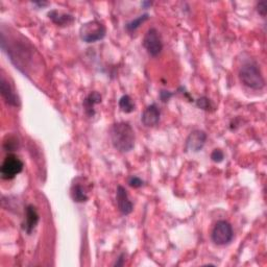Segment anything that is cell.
Returning <instances> with one entry per match:
<instances>
[{
	"mask_svg": "<svg viewBox=\"0 0 267 267\" xmlns=\"http://www.w3.org/2000/svg\"><path fill=\"white\" fill-rule=\"evenodd\" d=\"M113 146L120 152H128L135 146V131L127 122L115 123L111 128Z\"/></svg>",
	"mask_w": 267,
	"mask_h": 267,
	"instance_id": "obj_1",
	"label": "cell"
},
{
	"mask_svg": "<svg viewBox=\"0 0 267 267\" xmlns=\"http://www.w3.org/2000/svg\"><path fill=\"white\" fill-rule=\"evenodd\" d=\"M239 78L241 83L254 90H261L265 86V79L257 63H246L239 70Z\"/></svg>",
	"mask_w": 267,
	"mask_h": 267,
	"instance_id": "obj_2",
	"label": "cell"
},
{
	"mask_svg": "<svg viewBox=\"0 0 267 267\" xmlns=\"http://www.w3.org/2000/svg\"><path fill=\"white\" fill-rule=\"evenodd\" d=\"M105 26L97 20L89 21L83 24L81 29H79V36H81V39L86 43H94L100 41L105 37Z\"/></svg>",
	"mask_w": 267,
	"mask_h": 267,
	"instance_id": "obj_3",
	"label": "cell"
},
{
	"mask_svg": "<svg viewBox=\"0 0 267 267\" xmlns=\"http://www.w3.org/2000/svg\"><path fill=\"white\" fill-rule=\"evenodd\" d=\"M234 237V231L231 226L226 220H219L215 225L212 231V240L217 246L229 244Z\"/></svg>",
	"mask_w": 267,
	"mask_h": 267,
	"instance_id": "obj_4",
	"label": "cell"
},
{
	"mask_svg": "<svg viewBox=\"0 0 267 267\" xmlns=\"http://www.w3.org/2000/svg\"><path fill=\"white\" fill-rule=\"evenodd\" d=\"M143 46L151 57H157L161 53L163 49V42L160 33L157 29H149L143 39Z\"/></svg>",
	"mask_w": 267,
	"mask_h": 267,
	"instance_id": "obj_5",
	"label": "cell"
},
{
	"mask_svg": "<svg viewBox=\"0 0 267 267\" xmlns=\"http://www.w3.org/2000/svg\"><path fill=\"white\" fill-rule=\"evenodd\" d=\"M23 167H24L23 162L17 155L13 153L8 154L2 165V169H0L2 177L8 181L13 180L16 175H18L23 170Z\"/></svg>",
	"mask_w": 267,
	"mask_h": 267,
	"instance_id": "obj_6",
	"label": "cell"
},
{
	"mask_svg": "<svg viewBox=\"0 0 267 267\" xmlns=\"http://www.w3.org/2000/svg\"><path fill=\"white\" fill-rule=\"evenodd\" d=\"M88 180L83 176H78L73 180L71 185L70 194L75 203H86L89 199V191H90V183Z\"/></svg>",
	"mask_w": 267,
	"mask_h": 267,
	"instance_id": "obj_7",
	"label": "cell"
},
{
	"mask_svg": "<svg viewBox=\"0 0 267 267\" xmlns=\"http://www.w3.org/2000/svg\"><path fill=\"white\" fill-rule=\"evenodd\" d=\"M207 141V134L204 130H193L186 141V148L193 152H198L203 149Z\"/></svg>",
	"mask_w": 267,
	"mask_h": 267,
	"instance_id": "obj_8",
	"label": "cell"
},
{
	"mask_svg": "<svg viewBox=\"0 0 267 267\" xmlns=\"http://www.w3.org/2000/svg\"><path fill=\"white\" fill-rule=\"evenodd\" d=\"M116 201H117V206L118 210L122 215H128L132 212V204L128 198L127 191L125 188H123L122 186L117 187V192H116Z\"/></svg>",
	"mask_w": 267,
	"mask_h": 267,
	"instance_id": "obj_9",
	"label": "cell"
},
{
	"mask_svg": "<svg viewBox=\"0 0 267 267\" xmlns=\"http://www.w3.org/2000/svg\"><path fill=\"white\" fill-rule=\"evenodd\" d=\"M39 222V214L36 210V208L33 205H30L25 209V220L22 225L23 230L28 233L32 234V232L35 230L36 226Z\"/></svg>",
	"mask_w": 267,
	"mask_h": 267,
	"instance_id": "obj_10",
	"label": "cell"
},
{
	"mask_svg": "<svg viewBox=\"0 0 267 267\" xmlns=\"http://www.w3.org/2000/svg\"><path fill=\"white\" fill-rule=\"evenodd\" d=\"M160 116H161V112H160L158 106L155 104H150L142 113L141 121L145 126L152 127L159 123Z\"/></svg>",
	"mask_w": 267,
	"mask_h": 267,
	"instance_id": "obj_11",
	"label": "cell"
},
{
	"mask_svg": "<svg viewBox=\"0 0 267 267\" xmlns=\"http://www.w3.org/2000/svg\"><path fill=\"white\" fill-rule=\"evenodd\" d=\"M0 89H2V95L6 102L12 106H18L19 105V98L17 94L14 92L12 86L10 83L5 78V76H2V85H0Z\"/></svg>",
	"mask_w": 267,
	"mask_h": 267,
	"instance_id": "obj_12",
	"label": "cell"
},
{
	"mask_svg": "<svg viewBox=\"0 0 267 267\" xmlns=\"http://www.w3.org/2000/svg\"><path fill=\"white\" fill-rule=\"evenodd\" d=\"M100 102H101V95L96 91L91 92L86 97V99L83 102V105H84V109H85V113L88 117H93L95 115L94 106L96 104L100 103Z\"/></svg>",
	"mask_w": 267,
	"mask_h": 267,
	"instance_id": "obj_13",
	"label": "cell"
},
{
	"mask_svg": "<svg viewBox=\"0 0 267 267\" xmlns=\"http://www.w3.org/2000/svg\"><path fill=\"white\" fill-rule=\"evenodd\" d=\"M48 17L52 20L53 23H56L59 26H68L73 23L74 18L71 15L60 13L56 10H53L48 13Z\"/></svg>",
	"mask_w": 267,
	"mask_h": 267,
	"instance_id": "obj_14",
	"label": "cell"
},
{
	"mask_svg": "<svg viewBox=\"0 0 267 267\" xmlns=\"http://www.w3.org/2000/svg\"><path fill=\"white\" fill-rule=\"evenodd\" d=\"M119 108L123 113H131L136 110V104L128 95H123L119 99Z\"/></svg>",
	"mask_w": 267,
	"mask_h": 267,
	"instance_id": "obj_15",
	"label": "cell"
},
{
	"mask_svg": "<svg viewBox=\"0 0 267 267\" xmlns=\"http://www.w3.org/2000/svg\"><path fill=\"white\" fill-rule=\"evenodd\" d=\"M149 18V15L148 14H144V15H141L139 16L138 18H136L135 20L130 21L129 23L126 24L125 29L128 33H134L136 30H138L140 28V25H142L145 21H147Z\"/></svg>",
	"mask_w": 267,
	"mask_h": 267,
	"instance_id": "obj_16",
	"label": "cell"
},
{
	"mask_svg": "<svg viewBox=\"0 0 267 267\" xmlns=\"http://www.w3.org/2000/svg\"><path fill=\"white\" fill-rule=\"evenodd\" d=\"M211 159H212L213 162L220 163V162L224 161L225 153L221 149H214V150H213V152L211 153Z\"/></svg>",
	"mask_w": 267,
	"mask_h": 267,
	"instance_id": "obj_17",
	"label": "cell"
},
{
	"mask_svg": "<svg viewBox=\"0 0 267 267\" xmlns=\"http://www.w3.org/2000/svg\"><path fill=\"white\" fill-rule=\"evenodd\" d=\"M196 104L198 108L205 110V111H209L211 108H212V104H211V101L209 98L207 97H202L199 98L197 101H196Z\"/></svg>",
	"mask_w": 267,
	"mask_h": 267,
	"instance_id": "obj_18",
	"label": "cell"
},
{
	"mask_svg": "<svg viewBox=\"0 0 267 267\" xmlns=\"http://www.w3.org/2000/svg\"><path fill=\"white\" fill-rule=\"evenodd\" d=\"M8 138H9V141H5L4 142V147L8 151L9 150L12 151V150H14V149H16L18 147V140L13 138V137H8Z\"/></svg>",
	"mask_w": 267,
	"mask_h": 267,
	"instance_id": "obj_19",
	"label": "cell"
},
{
	"mask_svg": "<svg viewBox=\"0 0 267 267\" xmlns=\"http://www.w3.org/2000/svg\"><path fill=\"white\" fill-rule=\"evenodd\" d=\"M128 184L132 188H140V187L143 185V181L138 177V176H131L128 181Z\"/></svg>",
	"mask_w": 267,
	"mask_h": 267,
	"instance_id": "obj_20",
	"label": "cell"
},
{
	"mask_svg": "<svg viewBox=\"0 0 267 267\" xmlns=\"http://www.w3.org/2000/svg\"><path fill=\"white\" fill-rule=\"evenodd\" d=\"M257 11L262 17H265L266 14H267V3L266 2H260L257 5Z\"/></svg>",
	"mask_w": 267,
	"mask_h": 267,
	"instance_id": "obj_21",
	"label": "cell"
},
{
	"mask_svg": "<svg viewBox=\"0 0 267 267\" xmlns=\"http://www.w3.org/2000/svg\"><path fill=\"white\" fill-rule=\"evenodd\" d=\"M172 96V94L168 91H161V93H160V98H161V100L163 102H166L169 100V98Z\"/></svg>",
	"mask_w": 267,
	"mask_h": 267,
	"instance_id": "obj_22",
	"label": "cell"
},
{
	"mask_svg": "<svg viewBox=\"0 0 267 267\" xmlns=\"http://www.w3.org/2000/svg\"><path fill=\"white\" fill-rule=\"evenodd\" d=\"M124 254H121V256L119 257V259H118V261H116V263L114 264L115 266H122L123 264H124Z\"/></svg>",
	"mask_w": 267,
	"mask_h": 267,
	"instance_id": "obj_23",
	"label": "cell"
}]
</instances>
